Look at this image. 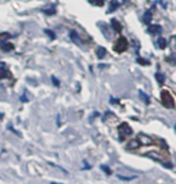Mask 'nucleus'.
I'll use <instances>...</instances> for the list:
<instances>
[{"label": "nucleus", "mask_w": 176, "mask_h": 184, "mask_svg": "<svg viewBox=\"0 0 176 184\" xmlns=\"http://www.w3.org/2000/svg\"><path fill=\"white\" fill-rule=\"evenodd\" d=\"M160 99H162V102L163 105L166 107V108H174L175 107V101L171 96V94L169 93L168 90H162L160 93Z\"/></svg>", "instance_id": "obj_1"}, {"label": "nucleus", "mask_w": 176, "mask_h": 184, "mask_svg": "<svg viewBox=\"0 0 176 184\" xmlns=\"http://www.w3.org/2000/svg\"><path fill=\"white\" fill-rule=\"evenodd\" d=\"M133 132L132 128L127 124V123H122V124L118 126V135H119V140L123 141L126 140L128 136H130Z\"/></svg>", "instance_id": "obj_2"}, {"label": "nucleus", "mask_w": 176, "mask_h": 184, "mask_svg": "<svg viewBox=\"0 0 176 184\" xmlns=\"http://www.w3.org/2000/svg\"><path fill=\"white\" fill-rule=\"evenodd\" d=\"M127 47H128L127 39L126 37H119L117 40V42L115 43V46H113V51L117 52V53H123L127 50Z\"/></svg>", "instance_id": "obj_3"}, {"label": "nucleus", "mask_w": 176, "mask_h": 184, "mask_svg": "<svg viewBox=\"0 0 176 184\" xmlns=\"http://www.w3.org/2000/svg\"><path fill=\"white\" fill-rule=\"evenodd\" d=\"M138 141H139V143H140V146L141 145H151L152 143V140L148 137V136H146V135H144V134H140L139 136H138V139H136Z\"/></svg>", "instance_id": "obj_4"}, {"label": "nucleus", "mask_w": 176, "mask_h": 184, "mask_svg": "<svg viewBox=\"0 0 176 184\" xmlns=\"http://www.w3.org/2000/svg\"><path fill=\"white\" fill-rule=\"evenodd\" d=\"M147 31L152 34V35H156V34H160L162 33V26L159 24H153V25H150L148 26Z\"/></svg>", "instance_id": "obj_5"}, {"label": "nucleus", "mask_w": 176, "mask_h": 184, "mask_svg": "<svg viewBox=\"0 0 176 184\" xmlns=\"http://www.w3.org/2000/svg\"><path fill=\"white\" fill-rule=\"evenodd\" d=\"M0 48L5 52H9L11 50H13V45L11 42H8V41H0Z\"/></svg>", "instance_id": "obj_6"}, {"label": "nucleus", "mask_w": 176, "mask_h": 184, "mask_svg": "<svg viewBox=\"0 0 176 184\" xmlns=\"http://www.w3.org/2000/svg\"><path fill=\"white\" fill-rule=\"evenodd\" d=\"M119 1L118 0H111L110 4H109V10H107V13H111L113 11H116L118 7H119Z\"/></svg>", "instance_id": "obj_7"}, {"label": "nucleus", "mask_w": 176, "mask_h": 184, "mask_svg": "<svg viewBox=\"0 0 176 184\" xmlns=\"http://www.w3.org/2000/svg\"><path fill=\"white\" fill-rule=\"evenodd\" d=\"M6 77H10V73L5 67V64H0V78H6Z\"/></svg>", "instance_id": "obj_8"}, {"label": "nucleus", "mask_w": 176, "mask_h": 184, "mask_svg": "<svg viewBox=\"0 0 176 184\" xmlns=\"http://www.w3.org/2000/svg\"><path fill=\"white\" fill-rule=\"evenodd\" d=\"M157 45H158V47L160 50H165L166 46H168V41L164 37H159L158 41H157Z\"/></svg>", "instance_id": "obj_9"}, {"label": "nucleus", "mask_w": 176, "mask_h": 184, "mask_svg": "<svg viewBox=\"0 0 176 184\" xmlns=\"http://www.w3.org/2000/svg\"><path fill=\"white\" fill-rule=\"evenodd\" d=\"M111 24H112V28H113L115 31H121L122 30V25H121V23L118 22L117 19H112Z\"/></svg>", "instance_id": "obj_10"}, {"label": "nucleus", "mask_w": 176, "mask_h": 184, "mask_svg": "<svg viewBox=\"0 0 176 184\" xmlns=\"http://www.w3.org/2000/svg\"><path fill=\"white\" fill-rule=\"evenodd\" d=\"M105 56H106V50L104 48V47H98L97 48V57L99 59H103Z\"/></svg>", "instance_id": "obj_11"}, {"label": "nucleus", "mask_w": 176, "mask_h": 184, "mask_svg": "<svg viewBox=\"0 0 176 184\" xmlns=\"http://www.w3.org/2000/svg\"><path fill=\"white\" fill-rule=\"evenodd\" d=\"M156 79L158 81V83L162 86L164 83V81H165V76L162 72H156Z\"/></svg>", "instance_id": "obj_12"}, {"label": "nucleus", "mask_w": 176, "mask_h": 184, "mask_svg": "<svg viewBox=\"0 0 176 184\" xmlns=\"http://www.w3.org/2000/svg\"><path fill=\"white\" fill-rule=\"evenodd\" d=\"M144 20H145L146 24H150V23H151V20H152V13H151V11H146V12H145Z\"/></svg>", "instance_id": "obj_13"}, {"label": "nucleus", "mask_w": 176, "mask_h": 184, "mask_svg": "<svg viewBox=\"0 0 176 184\" xmlns=\"http://www.w3.org/2000/svg\"><path fill=\"white\" fill-rule=\"evenodd\" d=\"M70 37L74 40V42L75 43H81V40H80V37H78V35H77V33L76 31H71L70 33Z\"/></svg>", "instance_id": "obj_14"}, {"label": "nucleus", "mask_w": 176, "mask_h": 184, "mask_svg": "<svg viewBox=\"0 0 176 184\" xmlns=\"http://www.w3.org/2000/svg\"><path fill=\"white\" fill-rule=\"evenodd\" d=\"M41 11H42L44 13H46V15H55V13H56L55 6H53V7H51V9H42Z\"/></svg>", "instance_id": "obj_15"}, {"label": "nucleus", "mask_w": 176, "mask_h": 184, "mask_svg": "<svg viewBox=\"0 0 176 184\" xmlns=\"http://www.w3.org/2000/svg\"><path fill=\"white\" fill-rule=\"evenodd\" d=\"M139 94H140V96L143 98V100H144V102L145 104H150V98H148V95H145L144 94V92H139Z\"/></svg>", "instance_id": "obj_16"}, {"label": "nucleus", "mask_w": 176, "mask_h": 184, "mask_svg": "<svg viewBox=\"0 0 176 184\" xmlns=\"http://www.w3.org/2000/svg\"><path fill=\"white\" fill-rule=\"evenodd\" d=\"M89 3L93 5H99V6H103L105 0H89Z\"/></svg>", "instance_id": "obj_17"}, {"label": "nucleus", "mask_w": 176, "mask_h": 184, "mask_svg": "<svg viewBox=\"0 0 176 184\" xmlns=\"http://www.w3.org/2000/svg\"><path fill=\"white\" fill-rule=\"evenodd\" d=\"M101 170H103V171L106 173V174H111L112 173V171L109 168V166H105V165H101Z\"/></svg>", "instance_id": "obj_18"}, {"label": "nucleus", "mask_w": 176, "mask_h": 184, "mask_svg": "<svg viewBox=\"0 0 176 184\" xmlns=\"http://www.w3.org/2000/svg\"><path fill=\"white\" fill-rule=\"evenodd\" d=\"M45 33H46L47 35H48L52 40H55V39H56V35L53 34V31H52V30H50V29H45Z\"/></svg>", "instance_id": "obj_19"}, {"label": "nucleus", "mask_w": 176, "mask_h": 184, "mask_svg": "<svg viewBox=\"0 0 176 184\" xmlns=\"http://www.w3.org/2000/svg\"><path fill=\"white\" fill-rule=\"evenodd\" d=\"M136 176H130V177H126V176H122V174H118V178L119 179H123V181H129V179H133L135 178Z\"/></svg>", "instance_id": "obj_20"}, {"label": "nucleus", "mask_w": 176, "mask_h": 184, "mask_svg": "<svg viewBox=\"0 0 176 184\" xmlns=\"http://www.w3.org/2000/svg\"><path fill=\"white\" fill-rule=\"evenodd\" d=\"M136 60H138V63L141 64V65H150V63H148L147 60H145V59H143V58H140V57H139Z\"/></svg>", "instance_id": "obj_21"}, {"label": "nucleus", "mask_w": 176, "mask_h": 184, "mask_svg": "<svg viewBox=\"0 0 176 184\" xmlns=\"http://www.w3.org/2000/svg\"><path fill=\"white\" fill-rule=\"evenodd\" d=\"M52 81H53V84H55V86H57V87L59 86V82H58V79H57V78H56L55 76L52 77Z\"/></svg>", "instance_id": "obj_22"}, {"label": "nucleus", "mask_w": 176, "mask_h": 184, "mask_svg": "<svg viewBox=\"0 0 176 184\" xmlns=\"http://www.w3.org/2000/svg\"><path fill=\"white\" fill-rule=\"evenodd\" d=\"M175 131H176V124H175Z\"/></svg>", "instance_id": "obj_23"}, {"label": "nucleus", "mask_w": 176, "mask_h": 184, "mask_svg": "<svg viewBox=\"0 0 176 184\" xmlns=\"http://www.w3.org/2000/svg\"><path fill=\"white\" fill-rule=\"evenodd\" d=\"M123 1H126V0H123Z\"/></svg>", "instance_id": "obj_24"}]
</instances>
